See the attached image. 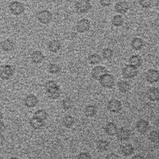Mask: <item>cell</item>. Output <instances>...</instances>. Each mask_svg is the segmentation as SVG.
Segmentation results:
<instances>
[{"mask_svg":"<svg viewBox=\"0 0 159 159\" xmlns=\"http://www.w3.org/2000/svg\"><path fill=\"white\" fill-rule=\"evenodd\" d=\"M98 112V108L95 105L89 104L84 108V115L88 117H92L94 116Z\"/></svg>","mask_w":159,"mask_h":159,"instance_id":"cell-21","label":"cell"},{"mask_svg":"<svg viewBox=\"0 0 159 159\" xmlns=\"http://www.w3.org/2000/svg\"><path fill=\"white\" fill-rule=\"evenodd\" d=\"M14 73V68L8 64L0 65V78L3 80H9Z\"/></svg>","mask_w":159,"mask_h":159,"instance_id":"cell-2","label":"cell"},{"mask_svg":"<svg viewBox=\"0 0 159 159\" xmlns=\"http://www.w3.org/2000/svg\"><path fill=\"white\" fill-rule=\"evenodd\" d=\"M76 158L80 159H89L91 158V156L88 152H81L76 156Z\"/></svg>","mask_w":159,"mask_h":159,"instance_id":"cell-38","label":"cell"},{"mask_svg":"<svg viewBox=\"0 0 159 159\" xmlns=\"http://www.w3.org/2000/svg\"><path fill=\"white\" fill-rule=\"evenodd\" d=\"M117 87H118L119 90L122 93H125L128 92L130 89V84L129 83V82H127V81H124V80H122V81H120L119 82H118Z\"/></svg>","mask_w":159,"mask_h":159,"instance_id":"cell-26","label":"cell"},{"mask_svg":"<svg viewBox=\"0 0 159 159\" xmlns=\"http://www.w3.org/2000/svg\"><path fill=\"white\" fill-rule=\"evenodd\" d=\"M105 132L110 136H113L114 135H116L117 131V125L112 122H108L105 127H104Z\"/></svg>","mask_w":159,"mask_h":159,"instance_id":"cell-20","label":"cell"},{"mask_svg":"<svg viewBox=\"0 0 159 159\" xmlns=\"http://www.w3.org/2000/svg\"><path fill=\"white\" fill-rule=\"evenodd\" d=\"M112 0H99L100 4L103 7H108L111 4Z\"/></svg>","mask_w":159,"mask_h":159,"instance_id":"cell-39","label":"cell"},{"mask_svg":"<svg viewBox=\"0 0 159 159\" xmlns=\"http://www.w3.org/2000/svg\"><path fill=\"white\" fill-rule=\"evenodd\" d=\"M75 8L78 14L87 13L91 8V1L90 0H76Z\"/></svg>","mask_w":159,"mask_h":159,"instance_id":"cell-1","label":"cell"},{"mask_svg":"<svg viewBox=\"0 0 159 159\" xmlns=\"http://www.w3.org/2000/svg\"><path fill=\"white\" fill-rule=\"evenodd\" d=\"M6 129V125L4 123L0 120V133H2Z\"/></svg>","mask_w":159,"mask_h":159,"instance_id":"cell-41","label":"cell"},{"mask_svg":"<svg viewBox=\"0 0 159 159\" xmlns=\"http://www.w3.org/2000/svg\"><path fill=\"white\" fill-rule=\"evenodd\" d=\"M61 47V44L60 42L58 40H50L47 44V48L48 51L52 53L58 52Z\"/></svg>","mask_w":159,"mask_h":159,"instance_id":"cell-18","label":"cell"},{"mask_svg":"<svg viewBox=\"0 0 159 159\" xmlns=\"http://www.w3.org/2000/svg\"><path fill=\"white\" fill-rule=\"evenodd\" d=\"M107 73V69L102 66L101 65H98L94 66L91 72V75L92 78L94 80H99L100 79V78L105 73Z\"/></svg>","mask_w":159,"mask_h":159,"instance_id":"cell-9","label":"cell"},{"mask_svg":"<svg viewBox=\"0 0 159 159\" xmlns=\"http://www.w3.org/2000/svg\"><path fill=\"white\" fill-rule=\"evenodd\" d=\"M100 84L105 88L111 89L114 86L115 80L113 75L109 73L104 74L99 80Z\"/></svg>","mask_w":159,"mask_h":159,"instance_id":"cell-5","label":"cell"},{"mask_svg":"<svg viewBox=\"0 0 159 159\" xmlns=\"http://www.w3.org/2000/svg\"><path fill=\"white\" fill-rule=\"evenodd\" d=\"M34 117H35L43 120H45L47 119L48 113L45 109H39L34 112Z\"/></svg>","mask_w":159,"mask_h":159,"instance_id":"cell-33","label":"cell"},{"mask_svg":"<svg viewBox=\"0 0 159 159\" xmlns=\"http://www.w3.org/2000/svg\"><path fill=\"white\" fill-rule=\"evenodd\" d=\"M0 47L1 49L4 52H11L14 48V43L13 41L9 39H5L2 40L0 43Z\"/></svg>","mask_w":159,"mask_h":159,"instance_id":"cell-19","label":"cell"},{"mask_svg":"<svg viewBox=\"0 0 159 159\" xmlns=\"http://www.w3.org/2000/svg\"><path fill=\"white\" fill-rule=\"evenodd\" d=\"M138 70L136 66L130 64L125 65L122 69L123 76L126 79H130L137 76Z\"/></svg>","mask_w":159,"mask_h":159,"instance_id":"cell-6","label":"cell"},{"mask_svg":"<svg viewBox=\"0 0 159 159\" xmlns=\"http://www.w3.org/2000/svg\"><path fill=\"white\" fill-rule=\"evenodd\" d=\"M4 141H5L4 136L2 134V133H0V146L3 145Z\"/></svg>","mask_w":159,"mask_h":159,"instance_id":"cell-42","label":"cell"},{"mask_svg":"<svg viewBox=\"0 0 159 159\" xmlns=\"http://www.w3.org/2000/svg\"><path fill=\"white\" fill-rule=\"evenodd\" d=\"M75 123V119L73 117L70 115L65 116L62 119V124L66 128L71 127Z\"/></svg>","mask_w":159,"mask_h":159,"instance_id":"cell-29","label":"cell"},{"mask_svg":"<svg viewBox=\"0 0 159 159\" xmlns=\"http://www.w3.org/2000/svg\"><path fill=\"white\" fill-rule=\"evenodd\" d=\"M148 99L153 102L159 101V89L156 87H152L148 89L147 92Z\"/></svg>","mask_w":159,"mask_h":159,"instance_id":"cell-14","label":"cell"},{"mask_svg":"<svg viewBox=\"0 0 159 159\" xmlns=\"http://www.w3.org/2000/svg\"><path fill=\"white\" fill-rule=\"evenodd\" d=\"M45 58V57L42 52L39 50L34 51L30 55V60L32 63L35 64H39L42 63Z\"/></svg>","mask_w":159,"mask_h":159,"instance_id":"cell-17","label":"cell"},{"mask_svg":"<svg viewBox=\"0 0 159 159\" xmlns=\"http://www.w3.org/2000/svg\"><path fill=\"white\" fill-rule=\"evenodd\" d=\"M158 157H159V152H158Z\"/></svg>","mask_w":159,"mask_h":159,"instance_id":"cell-46","label":"cell"},{"mask_svg":"<svg viewBox=\"0 0 159 159\" xmlns=\"http://www.w3.org/2000/svg\"><path fill=\"white\" fill-rule=\"evenodd\" d=\"M29 124L32 129L35 130H39L43 128L45 126V120H41L35 117H33L30 119Z\"/></svg>","mask_w":159,"mask_h":159,"instance_id":"cell-15","label":"cell"},{"mask_svg":"<svg viewBox=\"0 0 159 159\" xmlns=\"http://www.w3.org/2000/svg\"><path fill=\"white\" fill-rule=\"evenodd\" d=\"M91 27V23L87 19H81L76 25V29L79 33H84L89 30Z\"/></svg>","mask_w":159,"mask_h":159,"instance_id":"cell-8","label":"cell"},{"mask_svg":"<svg viewBox=\"0 0 159 159\" xmlns=\"http://www.w3.org/2000/svg\"><path fill=\"white\" fill-rule=\"evenodd\" d=\"M121 153L124 156H129L132 155L134 152V148L131 144H125L121 147Z\"/></svg>","mask_w":159,"mask_h":159,"instance_id":"cell-27","label":"cell"},{"mask_svg":"<svg viewBox=\"0 0 159 159\" xmlns=\"http://www.w3.org/2000/svg\"><path fill=\"white\" fill-rule=\"evenodd\" d=\"M139 4L144 9H148L152 7L153 4V0H139Z\"/></svg>","mask_w":159,"mask_h":159,"instance_id":"cell-37","label":"cell"},{"mask_svg":"<svg viewBox=\"0 0 159 159\" xmlns=\"http://www.w3.org/2000/svg\"><path fill=\"white\" fill-rule=\"evenodd\" d=\"M111 22L114 26L120 27L124 24V18L121 15H115L114 16H113Z\"/></svg>","mask_w":159,"mask_h":159,"instance_id":"cell-31","label":"cell"},{"mask_svg":"<svg viewBox=\"0 0 159 159\" xmlns=\"http://www.w3.org/2000/svg\"><path fill=\"white\" fill-rule=\"evenodd\" d=\"M106 159H119V158H120V157L116 153H111L107 155L106 157Z\"/></svg>","mask_w":159,"mask_h":159,"instance_id":"cell-40","label":"cell"},{"mask_svg":"<svg viewBox=\"0 0 159 159\" xmlns=\"http://www.w3.org/2000/svg\"><path fill=\"white\" fill-rule=\"evenodd\" d=\"M47 71L49 73L52 75H55L60 72V66L55 63H50L47 66Z\"/></svg>","mask_w":159,"mask_h":159,"instance_id":"cell-32","label":"cell"},{"mask_svg":"<svg viewBox=\"0 0 159 159\" xmlns=\"http://www.w3.org/2000/svg\"><path fill=\"white\" fill-rule=\"evenodd\" d=\"M3 119V114L2 112L0 111V120H2Z\"/></svg>","mask_w":159,"mask_h":159,"instance_id":"cell-45","label":"cell"},{"mask_svg":"<svg viewBox=\"0 0 159 159\" xmlns=\"http://www.w3.org/2000/svg\"><path fill=\"white\" fill-rule=\"evenodd\" d=\"M148 139L153 143H158L159 142V131L158 130L151 131L149 134Z\"/></svg>","mask_w":159,"mask_h":159,"instance_id":"cell-34","label":"cell"},{"mask_svg":"<svg viewBox=\"0 0 159 159\" xmlns=\"http://www.w3.org/2000/svg\"><path fill=\"white\" fill-rule=\"evenodd\" d=\"M61 89H60V88L59 86L50 91L46 92L48 98L52 100H55V99L59 98L61 95Z\"/></svg>","mask_w":159,"mask_h":159,"instance_id":"cell-22","label":"cell"},{"mask_svg":"<svg viewBox=\"0 0 159 159\" xmlns=\"http://www.w3.org/2000/svg\"><path fill=\"white\" fill-rule=\"evenodd\" d=\"M114 52L110 48H105L102 51V56L105 60H110L113 56Z\"/></svg>","mask_w":159,"mask_h":159,"instance_id":"cell-35","label":"cell"},{"mask_svg":"<svg viewBox=\"0 0 159 159\" xmlns=\"http://www.w3.org/2000/svg\"><path fill=\"white\" fill-rule=\"evenodd\" d=\"M107 108L111 112L118 113L122 109L121 102L116 99H111L107 104Z\"/></svg>","mask_w":159,"mask_h":159,"instance_id":"cell-7","label":"cell"},{"mask_svg":"<svg viewBox=\"0 0 159 159\" xmlns=\"http://www.w3.org/2000/svg\"><path fill=\"white\" fill-rule=\"evenodd\" d=\"M129 9L128 3L125 1H119L114 6L115 11L119 14H125Z\"/></svg>","mask_w":159,"mask_h":159,"instance_id":"cell-16","label":"cell"},{"mask_svg":"<svg viewBox=\"0 0 159 159\" xmlns=\"http://www.w3.org/2000/svg\"><path fill=\"white\" fill-rule=\"evenodd\" d=\"M155 7H156V9H157L158 11H159V0H158V1H157L156 4H155Z\"/></svg>","mask_w":159,"mask_h":159,"instance_id":"cell-44","label":"cell"},{"mask_svg":"<svg viewBox=\"0 0 159 159\" xmlns=\"http://www.w3.org/2000/svg\"><path fill=\"white\" fill-rule=\"evenodd\" d=\"M58 85L57 84V83L53 81V80H49L47 81L45 84H44V89L45 92H47L48 91H50L57 87H58Z\"/></svg>","mask_w":159,"mask_h":159,"instance_id":"cell-36","label":"cell"},{"mask_svg":"<svg viewBox=\"0 0 159 159\" xmlns=\"http://www.w3.org/2000/svg\"><path fill=\"white\" fill-rule=\"evenodd\" d=\"M129 63L130 64L139 67L141 66L142 63V60L140 56L138 55H133L130 57L129 58Z\"/></svg>","mask_w":159,"mask_h":159,"instance_id":"cell-28","label":"cell"},{"mask_svg":"<svg viewBox=\"0 0 159 159\" xmlns=\"http://www.w3.org/2000/svg\"><path fill=\"white\" fill-rule=\"evenodd\" d=\"M10 12L14 16H19L23 14L25 11L24 5L17 1H14L11 2L8 6Z\"/></svg>","mask_w":159,"mask_h":159,"instance_id":"cell-3","label":"cell"},{"mask_svg":"<svg viewBox=\"0 0 159 159\" xmlns=\"http://www.w3.org/2000/svg\"><path fill=\"white\" fill-rule=\"evenodd\" d=\"M133 159H142L143 158V157L140 155H135L132 157Z\"/></svg>","mask_w":159,"mask_h":159,"instance_id":"cell-43","label":"cell"},{"mask_svg":"<svg viewBox=\"0 0 159 159\" xmlns=\"http://www.w3.org/2000/svg\"><path fill=\"white\" fill-rule=\"evenodd\" d=\"M116 136L119 140L126 141L129 139L130 137V132L127 129L124 127H120V129H117Z\"/></svg>","mask_w":159,"mask_h":159,"instance_id":"cell-13","label":"cell"},{"mask_svg":"<svg viewBox=\"0 0 159 159\" xmlns=\"http://www.w3.org/2000/svg\"><path fill=\"white\" fill-rule=\"evenodd\" d=\"M61 106L65 111H68L71 109L73 106V101L70 97L65 98L61 102Z\"/></svg>","mask_w":159,"mask_h":159,"instance_id":"cell-30","label":"cell"},{"mask_svg":"<svg viewBox=\"0 0 159 159\" xmlns=\"http://www.w3.org/2000/svg\"><path fill=\"white\" fill-rule=\"evenodd\" d=\"M150 127L149 122L145 119H140L136 123V128L137 131L141 134H145L147 132Z\"/></svg>","mask_w":159,"mask_h":159,"instance_id":"cell-11","label":"cell"},{"mask_svg":"<svg viewBox=\"0 0 159 159\" xmlns=\"http://www.w3.org/2000/svg\"><path fill=\"white\" fill-rule=\"evenodd\" d=\"M88 62L92 65H98L102 60L101 57L98 53H92L88 56Z\"/></svg>","mask_w":159,"mask_h":159,"instance_id":"cell-25","label":"cell"},{"mask_svg":"<svg viewBox=\"0 0 159 159\" xmlns=\"http://www.w3.org/2000/svg\"><path fill=\"white\" fill-rule=\"evenodd\" d=\"M39 102L37 97L32 94L27 95L24 99V105L28 108H32L35 107Z\"/></svg>","mask_w":159,"mask_h":159,"instance_id":"cell-10","label":"cell"},{"mask_svg":"<svg viewBox=\"0 0 159 159\" xmlns=\"http://www.w3.org/2000/svg\"><path fill=\"white\" fill-rule=\"evenodd\" d=\"M36 17L40 23L42 24H47L52 21L53 15L50 11L43 9L37 12Z\"/></svg>","mask_w":159,"mask_h":159,"instance_id":"cell-4","label":"cell"},{"mask_svg":"<svg viewBox=\"0 0 159 159\" xmlns=\"http://www.w3.org/2000/svg\"><path fill=\"white\" fill-rule=\"evenodd\" d=\"M144 46V42L141 38L135 37L131 42V47L135 50H140Z\"/></svg>","mask_w":159,"mask_h":159,"instance_id":"cell-24","label":"cell"},{"mask_svg":"<svg viewBox=\"0 0 159 159\" xmlns=\"http://www.w3.org/2000/svg\"><path fill=\"white\" fill-rule=\"evenodd\" d=\"M110 143L109 142L104 140H99L96 143V148L99 152H104L109 149Z\"/></svg>","mask_w":159,"mask_h":159,"instance_id":"cell-23","label":"cell"},{"mask_svg":"<svg viewBox=\"0 0 159 159\" xmlns=\"http://www.w3.org/2000/svg\"><path fill=\"white\" fill-rule=\"evenodd\" d=\"M145 78L150 83H156L159 80V71L155 69H150L147 72Z\"/></svg>","mask_w":159,"mask_h":159,"instance_id":"cell-12","label":"cell"}]
</instances>
